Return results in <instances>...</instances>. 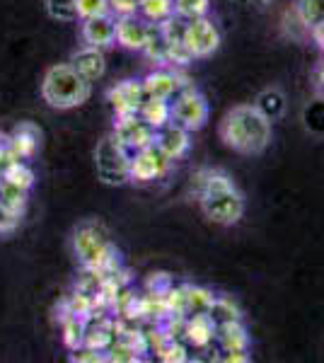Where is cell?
<instances>
[{"mask_svg":"<svg viewBox=\"0 0 324 363\" xmlns=\"http://www.w3.org/2000/svg\"><path fill=\"white\" fill-rule=\"evenodd\" d=\"M196 196L203 216L218 225H235L245 216V196L220 169H203L196 177Z\"/></svg>","mask_w":324,"mask_h":363,"instance_id":"cell-1","label":"cell"},{"mask_svg":"<svg viewBox=\"0 0 324 363\" xmlns=\"http://www.w3.org/2000/svg\"><path fill=\"white\" fill-rule=\"evenodd\" d=\"M220 138L228 148L242 155H259L271 143V121L255 104H238L220 124Z\"/></svg>","mask_w":324,"mask_h":363,"instance_id":"cell-2","label":"cell"},{"mask_svg":"<svg viewBox=\"0 0 324 363\" xmlns=\"http://www.w3.org/2000/svg\"><path fill=\"white\" fill-rule=\"evenodd\" d=\"M92 83L75 70L70 63H56L41 78V97L54 109H73L90 99Z\"/></svg>","mask_w":324,"mask_h":363,"instance_id":"cell-3","label":"cell"},{"mask_svg":"<svg viewBox=\"0 0 324 363\" xmlns=\"http://www.w3.org/2000/svg\"><path fill=\"white\" fill-rule=\"evenodd\" d=\"M73 252L82 269H92V272L107 274L119 262L107 228L102 223H82L73 233Z\"/></svg>","mask_w":324,"mask_h":363,"instance_id":"cell-4","label":"cell"},{"mask_svg":"<svg viewBox=\"0 0 324 363\" xmlns=\"http://www.w3.org/2000/svg\"><path fill=\"white\" fill-rule=\"evenodd\" d=\"M95 169L97 177L104 184H126V182H131V174H128V169H131V153L114 136L102 138L95 148Z\"/></svg>","mask_w":324,"mask_h":363,"instance_id":"cell-5","label":"cell"},{"mask_svg":"<svg viewBox=\"0 0 324 363\" xmlns=\"http://www.w3.org/2000/svg\"><path fill=\"white\" fill-rule=\"evenodd\" d=\"M169 104H172V121L186 131H199L208 121V102L194 85H186Z\"/></svg>","mask_w":324,"mask_h":363,"instance_id":"cell-6","label":"cell"},{"mask_svg":"<svg viewBox=\"0 0 324 363\" xmlns=\"http://www.w3.org/2000/svg\"><path fill=\"white\" fill-rule=\"evenodd\" d=\"M184 44L194 58L213 56L220 46V29L208 17H194L184 22Z\"/></svg>","mask_w":324,"mask_h":363,"instance_id":"cell-7","label":"cell"},{"mask_svg":"<svg viewBox=\"0 0 324 363\" xmlns=\"http://www.w3.org/2000/svg\"><path fill=\"white\" fill-rule=\"evenodd\" d=\"M169 167H172V160L155 143H150L131 153V169H128V174H131V182H135V184H148V182L162 179L169 172Z\"/></svg>","mask_w":324,"mask_h":363,"instance_id":"cell-8","label":"cell"},{"mask_svg":"<svg viewBox=\"0 0 324 363\" xmlns=\"http://www.w3.org/2000/svg\"><path fill=\"white\" fill-rule=\"evenodd\" d=\"M111 136L119 140L128 153H135V150L155 143V128L140 114H126V116H116Z\"/></svg>","mask_w":324,"mask_h":363,"instance_id":"cell-9","label":"cell"},{"mask_svg":"<svg viewBox=\"0 0 324 363\" xmlns=\"http://www.w3.org/2000/svg\"><path fill=\"white\" fill-rule=\"evenodd\" d=\"M140 83H143L145 97L167 99V102H172V99L179 95V92L184 90L186 85H191L189 80L184 78V75L177 73V70H172V68H155V70H150V73L145 75Z\"/></svg>","mask_w":324,"mask_h":363,"instance_id":"cell-10","label":"cell"},{"mask_svg":"<svg viewBox=\"0 0 324 363\" xmlns=\"http://www.w3.org/2000/svg\"><path fill=\"white\" fill-rule=\"evenodd\" d=\"M145 99L143 83L140 80H121V83L111 85L107 92V102L114 109V116L138 114L140 104Z\"/></svg>","mask_w":324,"mask_h":363,"instance_id":"cell-11","label":"cell"},{"mask_svg":"<svg viewBox=\"0 0 324 363\" xmlns=\"http://www.w3.org/2000/svg\"><path fill=\"white\" fill-rule=\"evenodd\" d=\"M80 34H82V42H85V46L107 49V46H111L116 42V17L111 13L87 17V20H82Z\"/></svg>","mask_w":324,"mask_h":363,"instance_id":"cell-12","label":"cell"},{"mask_svg":"<svg viewBox=\"0 0 324 363\" xmlns=\"http://www.w3.org/2000/svg\"><path fill=\"white\" fill-rule=\"evenodd\" d=\"M150 25L138 13L116 17V44L128 51H143Z\"/></svg>","mask_w":324,"mask_h":363,"instance_id":"cell-13","label":"cell"},{"mask_svg":"<svg viewBox=\"0 0 324 363\" xmlns=\"http://www.w3.org/2000/svg\"><path fill=\"white\" fill-rule=\"evenodd\" d=\"M155 145L174 162V160H179V157H184L186 153H189L191 131H186V128H181L179 124L169 121L167 126H162L155 131Z\"/></svg>","mask_w":324,"mask_h":363,"instance_id":"cell-14","label":"cell"},{"mask_svg":"<svg viewBox=\"0 0 324 363\" xmlns=\"http://www.w3.org/2000/svg\"><path fill=\"white\" fill-rule=\"evenodd\" d=\"M70 66H73L87 83H97L99 78L107 70V58H104L102 49H95V46H82V49L75 51L70 56Z\"/></svg>","mask_w":324,"mask_h":363,"instance_id":"cell-15","label":"cell"},{"mask_svg":"<svg viewBox=\"0 0 324 363\" xmlns=\"http://www.w3.org/2000/svg\"><path fill=\"white\" fill-rule=\"evenodd\" d=\"M216 332L218 327L208 318V313L189 315L184 322V344L194 349H208L211 344H216Z\"/></svg>","mask_w":324,"mask_h":363,"instance_id":"cell-16","label":"cell"},{"mask_svg":"<svg viewBox=\"0 0 324 363\" xmlns=\"http://www.w3.org/2000/svg\"><path fill=\"white\" fill-rule=\"evenodd\" d=\"M10 145H13V153L17 160H29V157L37 155L41 145V128L32 124V121H22L10 133Z\"/></svg>","mask_w":324,"mask_h":363,"instance_id":"cell-17","label":"cell"},{"mask_svg":"<svg viewBox=\"0 0 324 363\" xmlns=\"http://www.w3.org/2000/svg\"><path fill=\"white\" fill-rule=\"evenodd\" d=\"M247 344H250V335H247L242 320L218 327L216 347L220 354H230V351H247Z\"/></svg>","mask_w":324,"mask_h":363,"instance_id":"cell-18","label":"cell"},{"mask_svg":"<svg viewBox=\"0 0 324 363\" xmlns=\"http://www.w3.org/2000/svg\"><path fill=\"white\" fill-rule=\"evenodd\" d=\"M138 114L157 131V128L167 126L169 121H172V104H169L167 99L145 97L143 104H140V109H138Z\"/></svg>","mask_w":324,"mask_h":363,"instance_id":"cell-19","label":"cell"},{"mask_svg":"<svg viewBox=\"0 0 324 363\" xmlns=\"http://www.w3.org/2000/svg\"><path fill=\"white\" fill-rule=\"evenodd\" d=\"M148 25H162L169 17H174V0H138V10Z\"/></svg>","mask_w":324,"mask_h":363,"instance_id":"cell-20","label":"cell"},{"mask_svg":"<svg viewBox=\"0 0 324 363\" xmlns=\"http://www.w3.org/2000/svg\"><path fill=\"white\" fill-rule=\"evenodd\" d=\"M255 107L264 116H267L269 121H276V119H281L284 112H286V97H284V92H281V90H274V87H271V90L259 92Z\"/></svg>","mask_w":324,"mask_h":363,"instance_id":"cell-21","label":"cell"},{"mask_svg":"<svg viewBox=\"0 0 324 363\" xmlns=\"http://www.w3.org/2000/svg\"><path fill=\"white\" fill-rule=\"evenodd\" d=\"M184 289V315H199V313H208L211 303H213V294L208 289L201 286H181Z\"/></svg>","mask_w":324,"mask_h":363,"instance_id":"cell-22","label":"cell"},{"mask_svg":"<svg viewBox=\"0 0 324 363\" xmlns=\"http://www.w3.org/2000/svg\"><path fill=\"white\" fill-rule=\"evenodd\" d=\"M208 318L213 320L216 327H220V325H230V322H240L242 320V313H240V308L230 298L216 296L208 308Z\"/></svg>","mask_w":324,"mask_h":363,"instance_id":"cell-23","label":"cell"},{"mask_svg":"<svg viewBox=\"0 0 324 363\" xmlns=\"http://www.w3.org/2000/svg\"><path fill=\"white\" fill-rule=\"evenodd\" d=\"M116 339V330L109 327L107 322H97V325H87L85 330V344L82 347H90V349H97V351H104L111 347V342Z\"/></svg>","mask_w":324,"mask_h":363,"instance_id":"cell-24","label":"cell"},{"mask_svg":"<svg viewBox=\"0 0 324 363\" xmlns=\"http://www.w3.org/2000/svg\"><path fill=\"white\" fill-rule=\"evenodd\" d=\"M27 199H29V189L20 184H13L10 179L0 177V203L8 208L17 211V213H22L27 206Z\"/></svg>","mask_w":324,"mask_h":363,"instance_id":"cell-25","label":"cell"},{"mask_svg":"<svg viewBox=\"0 0 324 363\" xmlns=\"http://www.w3.org/2000/svg\"><path fill=\"white\" fill-rule=\"evenodd\" d=\"M293 13L305 29H312L324 20V0H298Z\"/></svg>","mask_w":324,"mask_h":363,"instance_id":"cell-26","label":"cell"},{"mask_svg":"<svg viewBox=\"0 0 324 363\" xmlns=\"http://www.w3.org/2000/svg\"><path fill=\"white\" fill-rule=\"evenodd\" d=\"M85 330L87 322L85 318H75V315H68L63 320V342L70 351H78L82 344H85Z\"/></svg>","mask_w":324,"mask_h":363,"instance_id":"cell-27","label":"cell"},{"mask_svg":"<svg viewBox=\"0 0 324 363\" xmlns=\"http://www.w3.org/2000/svg\"><path fill=\"white\" fill-rule=\"evenodd\" d=\"M46 13L51 20L75 22L78 20V0H46Z\"/></svg>","mask_w":324,"mask_h":363,"instance_id":"cell-28","label":"cell"},{"mask_svg":"<svg viewBox=\"0 0 324 363\" xmlns=\"http://www.w3.org/2000/svg\"><path fill=\"white\" fill-rule=\"evenodd\" d=\"M0 177H5V179H10L13 184H20V186H25V189H32L34 186V169L27 165L25 160H17V162H13L8 169H5Z\"/></svg>","mask_w":324,"mask_h":363,"instance_id":"cell-29","label":"cell"},{"mask_svg":"<svg viewBox=\"0 0 324 363\" xmlns=\"http://www.w3.org/2000/svg\"><path fill=\"white\" fill-rule=\"evenodd\" d=\"M211 0H174V15L181 20H194V17L208 15Z\"/></svg>","mask_w":324,"mask_h":363,"instance_id":"cell-30","label":"cell"},{"mask_svg":"<svg viewBox=\"0 0 324 363\" xmlns=\"http://www.w3.org/2000/svg\"><path fill=\"white\" fill-rule=\"evenodd\" d=\"M111 13L109 0H78V20H87V17H97Z\"/></svg>","mask_w":324,"mask_h":363,"instance_id":"cell-31","label":"cell"},{"mask_svg":"<svg viewBox=\"0 0 324 363\" xmlns=\"http://www.w3.org/2000/svg\"><path fill=\"white\" fill-rule=\"evenodd\" d=\"M20 216L17 211L8 208L0 203V235H8V233H13L17 225H20Z\"/></svg>","mask_w":324,"mask_h":363,"instance_id":"cell-32","label":"cell"},{"mask_svg":"<svg viewBox=\"0 0 324 363\" xmlns=\"http://www.w3.org/2000/svg\"><path fill=\"white\" fill-rule=\"evenodd\" d=\"M13 162H17V157L13 153V145H10V133H0V174Z\"/></svg>","mask_w":324,"mask_h":363,"instance_id":"cell-33","label":"cell"},{"mask_svg":"<svg viewBox=\"0 0 324 363\" xmlns=\"http://www.w3.org/2000/svg\"><path fill=\"white\" fill-rule=\"evenodd\" d=\"M109 10L116 17L119 15H133L138 10V0H109Z\"/></svg>","mask_w":324,"mask_h":363,"instance_id":"cell-34","label":"cell"},{"mask_svg":"<svg viewBox=\"0 0 324 363\" xmlns=\"http://www.w3.org/2000/svg\"><path fill=\"white\" fill-rule=\"evenodd\" d=\"M216 361H223V363H247V361H250V356H247V351H230V354L216 356Z\"/></svg>","mask_w":324,"mask_h":363,"instance_id":"cell-35","label":"cell"},{"mask_svg":"<svg viewBox=\"0 0 324 363\" xmlns=\"http://www.w3.org/2000/svg\"><path fill=\"white\" fill-rule=\"evenodd\" d=\"M310 37H312V42L320 46V51L324 54V20L320 22V25H315L310 29Z\"/></svg>","mask_w":324,"mask_h":363,"instance_id":"cell-36","label":"cell"},{"mask_svg":"<svg viewBox=\"0 0 324 363\" xmlns=\"http://www.w3.org/2000/svg\"><path fill=\"white\" fill-rule=\"evenodd\" d=\"M315 85H317V90H320L322 95H324V61L315 70Z\"/></svg>","mask_w":324,"mask_h":363,"instance_id":"cell-37","label":"cell"}]
</instances>
